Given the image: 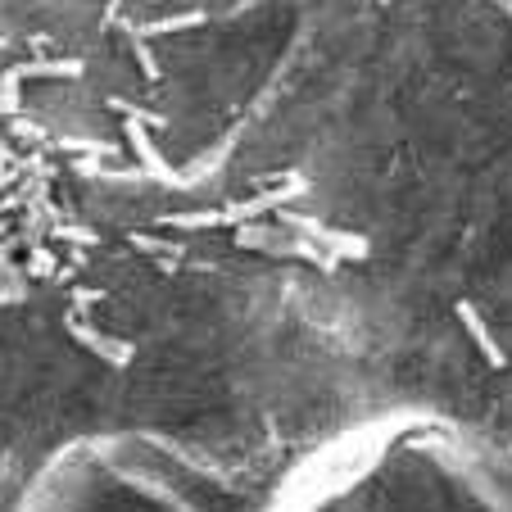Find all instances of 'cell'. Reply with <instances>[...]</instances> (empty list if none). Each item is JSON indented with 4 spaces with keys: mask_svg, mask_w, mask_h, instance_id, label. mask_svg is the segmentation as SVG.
Returning <instances> with one entry per match:
<instances>
[{
    "mask_svg": "<svg viewBox=\"0 0 512 512\" xmlns=\"http://www.w3.org/2000/svg\"><path fill=\"white\" fill-rule=\"evenodd\" d=\"M263 136L290 259L386 331L512 304V10L422 0L290 87Z\"/></svg>",
    "mask_w": 512,
    "mask_h": 512,
    "instance_id": "1",
    "label": "cell"
},
{
    "mask_svg": "<svg viewBox=\"0 0 512 512\" xmlns=\"http://www.w3.org/2000/svg\"><path fill=\"white\" fill-rule=\"evenodd\" d=\"M259 512H512V454L435 413H390L322 445Z\"/></svg>",
    "mask_w": 512,
    "mask_h": 512,
    "instance_id": "2",
    "label": "cell"
},
{
    "mask_svg": "<svg viewBox=\"0 0 512 512\" xmlns=\"http://www.w3.org/2000/svg\"><path fill=\"white\" fill-rule=\"evenodd\" d=\"M19 512H241L236 499L177 454L132 445L68 449L28 490Z\"/></svg>",
    "mask_w": 512,
    "mask_h": 512,
    "instance_id": "3",
    "label": "cell"
},
{
    "mask_svg": "<svg viewBox=\"0 0 512 512\" xmlns=\"http://www.w3.org/2000/svg\"><path fill=\"white\" fill-rule=\"evenodd\" d=\"M32 127L28 123H5L0 118V182L5 186H50V173L41 168V159L32 155L23 141H32ZM5 218H14V223H23V227H32L37 232V218H23V213H10V209H0Z\"/></svg>",
    "mask_w": 512,
    "mask_h": 512,
    "instance_id": "4",
    "label": "cell"
}]
</instances>
